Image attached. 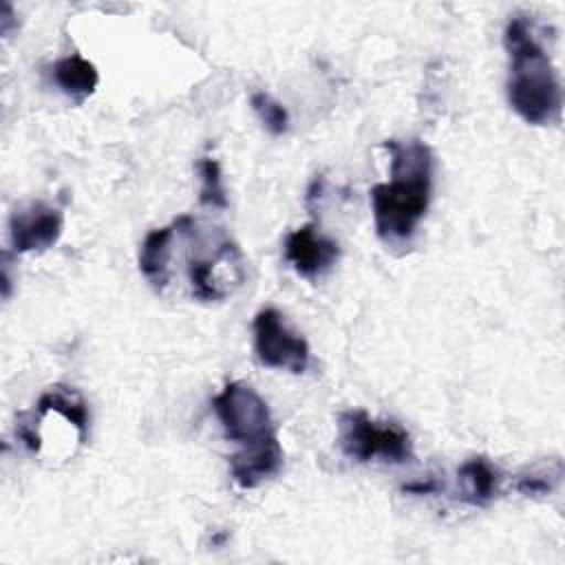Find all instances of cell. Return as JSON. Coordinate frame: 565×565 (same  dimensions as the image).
<instances>
[{
  "instance_id": "5bb4252c",
  "label": "cell",
  "mask_w": 565,
  "mask_h": 565,
  "mask_svg": "<svg viewBox=\"0 0 565 565\" xmlns=\"http://www.w3.org/2000/svg\"><path fill=\"white\" fill-rule=\"evenodd\" d=\"M252 108L271 135H282L287 130V126H289L287 108L282 104H278L274 97H269L267 93H263V90L254 93L252 95Z\"/></svg>"
},
{
  "instance_id": "7a4b0ae2",
  "label": "cell",
  "mask_w": 565,
  "mask_h": 565,
  "mask_svg": "<svg viewBox=\"0 0 565 565\" xmlns=\"http://www.w3.org/2000/svg\"><path fill=\"white\" fill-rule=\"evenodd\" d=\"M391 154V181L371 188L375 232L386 245L406 243L424 218L433 190V152L419 139L382 143Z\"/></svg>"
},
{
  "instance_id": "5b68a950",
  "label": "cell",
  "mask_w": 565,
  "mask_h": 565,
  "mask_svg": "<svg viewBox=\"0 0 565 565\" xmlns=\"http://www.w3.org/2000/svg\"><path fill=\"white\" fill-rule=\"evenodd\" d=\"M254 351L265 366L305 373L309 366V344L289 329L282 313L274 307L260 309L254 318Z\"/></svg>"
},
{
  "instance_id": "277c9868",
  "label": "cell",
  "mask_w": 565,
  "mask_h": 565,
  "mask_svg": "<svg viewBox=\"0 0 565 565\" xmlns=\"http://www.w3.org/2000/svg\"><path fill=\"white\" fill-rule=\"evenodd\" d=\"M338 441L347 457L355 461L404 463L413 459L411 435L395 422H380L364 411H344L338 417Z\"/></svg>"
},
{
  "instance_id": "30bf717a",
  "label": "cell",
  "mask_w": 565,
  "mask_h": 565,
  "mask_svg": "<svg viewBox=\"0 0 565 565\" xmlns=\"http://www.w3.org/2000/svg\"><path fill=\"white\" fill-rule=\"evenodd\" d=\"M177 234V221H172L166 227L152 230L139 249V269L146 276V280L157 289L163 291V287L170 280V254H172V238Z\"/></svg>"
},
{
  "instance_id": "4fadbf2b",
  "label": "cell",
  "mask_w": 565,
  "mask_h": 565,
  "mask_svg": "<svg viewBox=\"0 0 565 565\" xmlns=\"http://www.w3.org/2000/svg\"><path fill=\"white\" fill-rule=\"evenodd\" d=\"M199 174H201V194L199 201L203 205L212 207H225L227 205V194L221 177V166L212 157H203L199 161Z\"/></svg>"
},
{
  "instance_id": "52a82bcc",
  "label": "cell",
  "mask_w": 565,
  "mask_h": 565,
  "mask_svg": "<svg viewBox=\"0 0 565 565\" xmlns=\"http://www.w3.org/2000/svg\"><path fill=\"white\" fill-rule=\"evenodd\" d=\"M64 216L57 207L35 201L11 214L9 232L15 252H42L57 243L62 236Z\"/></svg>"
},
{
  "instance_id": "9a60e30c",
  "label": "cell",
  "mask_w": 565,
  "mask_h": 565,
  "mask_svg": "<svg viewBox=\"0 0 565 565\" xmlns=\"http://www.w3.org/2000/svg\"><path fill=\"white\" fill-rule=\"evenodd\" d=\"M558 477H561V470L554 472V475L550 472V468H547V472L545 470H530L527 475H521L516 479L514 488L523 494H545L556 486Z\"/></svg>"
},
{
  "instance_id": "3957f363",
  "label": "cell",
  "mask_w": 565,
  "mask_h": 565,
  "mask_svg": "<svg viewBox=\"0 0 565 565\" xmlns=\"http://www.w3.org/2000/svg\"><path fill=\"white\" fill-rule=\"evenodd\" d=\"M503 44L510 55L508 102L527 124L547 126L561 117V84L550 55L534 35L532 22L523 15L510 18L503 31Z\"/></svg>"
},
{
  "instance_id": "7c38bea8",
  "label": "cell",
  "mask_w": 565,
  "mask_h": 565,
  "mask_svg": "<svg viewBox=\"0 0 565 565\" xmlns=\"http://www.w3.org/2000/svg\"><path fill=\"white\" fill-rule=\"evenodd\" d=\"M38 415L44 417L49 411L60 413L66 422H71L79 437L84 439L88 433V411H86V402L82 399V395L73 388L66 386H51L49 391H44L35 404Z\"/></svg>"
},
{
  "instance_id": "6da1fadb",
  "label": "cell",
  "mask_w": 565,
  "mask_h": 565,
  "mask_svg": "<svg viewBox=\"0 0 565 565\" xmlns=\"http://www.w3.org/2000/svg\"><path fill=\"white\" fill-rule=\"evenodd\" d=\"M212 408L238 452L230 459V475L243 490L271 479L282 468V448L267 402L243 382H230L212 399Z\"/></svg>"
},
{
  "instance_id": "9c48e42d",
  "label": "cell",
  "mask_w": 565,
  "mask_h": 565,
  "mask_svg": "<svg viewBox=\"0 0 565 565\" xmlns=\"http://www.w3.org/2000/svg\"><path fill=\"white\" fill-rule=\"evenodd\" d=\"M459 492L461 499L470 505H488L501 490V472L499 468L486 457H470L466 459L459 470Z\"/></svg>"
},
{
  "instance_id": "8992f818",
  "label": "cell",
  "mask_w": 565,
  "mask_h": 565,
  "mask_svg": "<svg viewBox=\"0 0 565 565\" xmlns=\"http://www.w3.org/2000/svg\"><path fill=\"white\" fill-rule=\"evenodd\" d=\"M225 269H243L241 249L234 241L221 238L214 243V252L207 256L192 254L188 258V278L192 285V294L199 300H223L232 294L234 285H241L238 278L223 274Z\"/></svg>"
},
{
  "instance_id": "8fae6325",
  "label": "cell",
  "mask_w": 565,
  "mask_h": 565,
  "mask_svg": "<svg viewBox=\"0 0 565 565\" xmlns=\"http://www.w3.org/2000/svg\"><path fill=\"white\" fill-rule=\"evenodd\" d=\"M53 82L66 97L82 104L97 88L99 73L95 64L82 55H66L53 64Z\"/></svg>"
},
{
  "instance_id": "ba28073f",
  "label": "cell",
  "mask_w": 565,
  "mask_h": 565,
  "mask_svg": "<svg viewBox=\"0 0 565 565\" xmlns=\"http://www.w3.org/2000/svg\"><path fill=\"white\" fill-rule=\"evenodd\" d=\"M340 256V247L333 238L320 234L316 225H302L287 234L285 258L294 271L302 278H316L329 271Z\"/></svg>"
}]
</instances>
